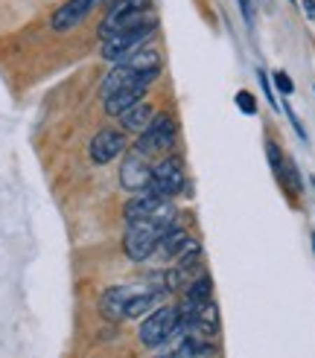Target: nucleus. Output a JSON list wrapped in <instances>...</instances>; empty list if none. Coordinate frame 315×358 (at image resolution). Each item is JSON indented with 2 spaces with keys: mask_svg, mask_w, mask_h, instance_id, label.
Returning a JSON list of instances; mask_svg holds the SVG:
<instances>
[{
  "mask_svg": "<svg viewBox=\"0 0 315 358\" xmlns=\"http://www.w3.org/2000/svg\"><path fill=\"white\" fill-rule=\"evenodd\" d=\"M149 15H152V0H111V9L99 27V38H105V35H111L129 24L144 21Z\"/></svg>",
  "mask_w": 315,
  "mask_h": 358,
  "instance_id": "7",
  "label": "nucleus"
},
{
  "mask_svg": "<svg viewBox=\"0 0 315 358\" xmlns=\"http://www.w3.org/2000/svg\"><path fill=\"white\" fill-rule=\"evenodd\" d=\"M155 27H158L155 24V15H149V17H144V21L129 24V27L111 32V35H105V38H102V59H108V62L129 59L137 47H144L152 38Z\"/></svg>",
  "mask_w": 315,
  "mask_h": 358,
  "instance_id": "2",
  "label": "nucleus"
},
{
  "mask_svg": "<svg viewBox=\"0 0 315 358\" xmlns=\"http://www.w3.org/2000/svg\"><path fill=\"white\" fill-rule=\"evenodd\" d=\"M178 332H181V309L178 306H161L144 320V327H140L137 335H140V344L144 347H161Z\"/></svg>",
  "mask_w": 315,
  "mask_h": 358,
  "instance_id": "5",
  "label": "nucleus"
},
{
  "mask_svg": "<svg viewBox=\"0 0 315 358\" xmlns=\"http://www.w3.org/2000/svg\"><path fill=\"white\" fill-rule=\"evenodd\" d=\"M187 242V234L181 227H175V224H167V230L161 234V242H158V250H164L167 257H178V250L184 248Z\"/></svg>",
  "mask_w": 315,
  "mask_h": 358,
  "instance_id": "14",
  "label": "nucleus"
},
{
  "mask_svg": "<svg viewBox=\"0 0 315 358\" xmlns=\"http://www.w3.org/2000/svg\"><path fill=\"white\" fill-rule=\"evenodd\" d=\"M312 248H315V234H312Z\"/></svg>",
  "mask_w": 315,
  "mask_h": 358,
  "instance_id": "20",
  "label": "nucleus"
},
{
  "mask_svg": "<svg viewBox=\"0 0 315 358\" xmlns=\"http://www.w3.org/2000/svg\"><path fill=\"white\" fill-rule=\"evenodd\" d=\"M274 85H277V91H280V94H286V96H289V94L295 91V85H292V79H289L286 73H280V70H277V73H274Z\"/></svg>",
  "mask_w": 315,
  "mask_h": 358,
  "instance_id": "17",
  "label": "nucleus"
},
{
  "mask_svg": "<svg viewBox=\"0 0 315 358\" xmlns=\"http://www.w3.org/2000/svg\"><path fill=\"white\" fill-rule=\"evenodd\" d=\"M155 358H178V355H175V352H167V355H155Z\"/></svg>",
  "mask_w": 315,
  "mask_h": 358,
  "instance_id": "19",
  "label": "nucleus"
},
{
  "mask_svg": "<svg viewBox=\"0 0 315 358\" xmlns=\"http://www.w3.org/2000/svg\"><path fill=\"white\" fill-rule=\"evenodd\" d=\"M149 87H122V91H114L111 96H105V111H108L111 117H120L126 108H132V105L144 102Z\"/></svg>",
  "mask_w": 315,
  "mask_h": 358,
  "instance_id": "11",
  "label": "nucleus"
},
{
  "mask_svg": "<svg viewBox=\"0 0 315 358\" xmlns=\"http://www.w3.org/2000/svg\"><path fill=\"white\" fill-rule=\"evenodd\" d=\"M122 149H126V137H122V131H117V129H102V131L94 134L88 155H91V164L105 166V164H111L114 157H120Z\"/></svg>",
  "mask_w": 315,
  "mask_h": 358,
  "instance_id": "9",
  "label": "nucleus"
},
{
  "mask_svg": "<svg viewBox=\"0 0 315 358\" xmlns=\"http://www.w3.org/2000/svg\"><path fill=\"white\" fill-rule=\"evenodd\" d=\"M149 181H152V166L146 164V157L144 155H126V160L120 164V187L126 189V192H149Z\"/></svg>",
  "mask_w": 315,
  "mask_h": 358,
  "instance_id": "8",
  "label": "nucleus"
},
{
  "mask_svg": "<svg viewBox=\"0 0 315 358\" xmlns=\"http://www.w3.org/2000/svg\"><path fill=\"white\" fill-rule=\"evenodd\" d=\"M152 117H155V111H152V105H146V102H137V105H132V108H126L117 120H120V125L126 131H144L146 125L152 122Z\"/></svg>",
  "mask_w": 315,
  "mask_h": 358,
  "instance_id": "12",
  "label": "nucleus"
},
{
  "mask_svg": "<svg viewBox=\"0 0 315 358\" xmlns=\"http://www.w3.org/2000/svg\"><path fill=\"white\" fill-rule=\"evenodd\" d=\"M102 3V0H67L64 6L56 9V15L50 17V27L56 29V32H67V29H74L79 27L88 15H91V9Z\"/></svg>",
  "mask_w": 315,
  "mask_h": 358,
  "instance_id": "10",
  "label": "nucleus"
},
{
  "mask_svg": "<svg viewBox=\"0 0 315 358\" xmlns=\"http://www.w3.org/2000/svg\"><path fill=\"white\" fill-rule=\"evenodd\" d=\"M158 297H161V285L155 282H132V285H111L99 297V312L108 320H129L149 312Z\"/></svg>",
  "mask_w": 315,
  "mask_h": 358,
  "instance_id": "1",
  "label": "nucleus"
},
{
  "mask_svg": "<svg viewBox=\"0 0 315 358\" xmlns=\"http://www.w3.org/2000/svg\"><path fill=\"white\" fill-rule=\"evenodd\" d=\"M266 155H269V164H272L274 175L280 178V181H286V160H284V155H280V149L274 146V143L266 146Z\"/></svg>",
  "mask_w": 315,
  "mask_h": 358,
  "instance_id": "15",
  "label": "nucleus"
},
{
  "mask_svg": "<svg viewBox=\"0 0 315 358\" xmlns=\"http://www.w3.org/2000/svg\"><path fill=\"white\" fill-rule=\"evenodd\" d=\"M175 137H178V129H175V120L169 114H155L152 122L146 125L140 137L134 140V152L144 157H158L167 155L175 146Z\"/></svg>",
  "mask_w": 315,
  "mask_h": 358,
  "instance_id": "4",
  "label": "nucleus"
},
{
  "mask_svg": "<svg viewBox=\"0 0 315 358\" xmlns=\"http://www.w3.org/2000/svg\"><path fill=\"white\" fill-rule=\"evenodd\" d=\"M304 3H307V15L315 17V0H304Z\"/></svg>",
  "mask_w": 315,
  "mask_h": 358,
  "instance_id": "18",
  "label": "nucleus"
},
{
  "mask_svg": "<svg viewBox=\"0 0 315 358\" xmlns=\"http://www.w3.org/2000/svg\"><path fill=\"white\" fill-rule=\"evenodd\" d=\"M237 108H239L242 114H254V111H257V102H254V96H251L248 91H239V94H237Z\"/></svg>",
  "mask_w": 315,
  "mask_h": 358,
  "instance_id": "16",
  "label": "nucleus"
},
{
  "mask_svg": "<svg viewBox=\"0 0 315 358\" xmlns=\"http://www.w3.org/2000/svg\"><path fill=\"white\" fill-rule=\"evenodd\" d=\"M210 294H214V282H210L207 274H196L190 280V289L184 294V306H199V303L210 300Z\"/></svg>",
  "mask_w": 315,
  "mask_h": 358,
  "instance_id": "13",
  "label": "nucleus"
},
{
  "mask_svg": "<svg viewBox=\"0 0 315 358\" xmlns=\"http://www.w3.org/2000/svg\"><path fill=\"white\" fill-rule=\"evenodd\" d=\"M187 187V175H184V166H181V157H164L158 160L152 166V181H149V192L161 195V199H172L178 195L181 189Z\"/></svg>",
  "mask_w": 315,
  "mask_h": 358,
  "instance_id": "6",
  "label": "nucleus"
},
{
  "mask_svg": "<svg viewBox=\"0 0 315 358\" xmlns=\"http://www.w3.org/2000/svg\"><path fill=\"white\" fill-rule=\"evenodd\" d=\"M167 219H137V222H129L126 227V236H122V250L132 262H144L149 259L155 250H158V242H161V234L167 230Z\"/></svg>",
  "mask_w": 315,
  "mask_h": 358,
  "instance_id": "3",
  "label": "nucleus"
}]
</instances>
